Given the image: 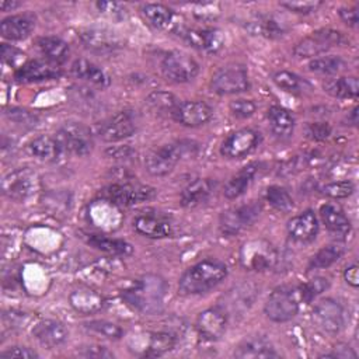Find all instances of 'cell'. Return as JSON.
<instances>
[{
	"instance_id": "cell-15",
	"label": "cell",
	"mask_w": 359,
	"mask_h": 359,
	"mask_svg": "<svg viewBox=\"0 0 359 359\" xmlns=\"http://www.w3.org/2000/svg\"><path fill=\"white\" fill-rule=\"evenodd\" d=\"M261 142L259 132L243 128L230 133L220 146V154L227 158H241L250 154Z\"/></svg>"
},
{
	"instance_id": "cell-30",
	"label": "cell",
	"mask_w": 359,
	"mask_h": 359,
	"mask_svg": "<svg viewBox=\"0 0 359 359\" xmlns=\"http://www.w3.org/2000/svg\"><path fill=\"white\" fill-rule=\"evenodd\" d=\"M34 25V18L28 14L10 15L0 22V34L10 41H21L31 34Z\"/></svg>"
},
{
	"instance_id": "cell-3",
	"label": "cell",
	"mask_w": 359,
	"mask_h": 359,
	"mask_svg": "<svg viewBox=\"0 0 359 359\" xmlns=\"http://www.w3.org/2000/svg\"><path fill=\"white\" fill-rule=\"evenodd\" d=\"M195 150H196V144L189 140L168 143L150 151L144 158V167L149 174L154 177H163L171 172L177 165V163L185 154H192V151Z\"/></svg>"
},
{
	"instance_id": "cell-25",
	"label": "cell",
	"mask_w": 359,
	"mask_h": 359,
	"mask_svg": "<svg viewBox=\"0 0 359 359\" xmlns=\"http://www.w3.org/2000/svg\"><path fill=\"white\" fill-rule=\"evenodd\" d=\"M69 302L70 306L81 314L97 313L105 306V299L102 297V294L88 286H80L72 290V293L69 294Z\"/></svg>"
},
{
	"instance_id": "cell-39",
	"label": "cell",
	"mask_w": 359,
	"mask_h": 359,
	"mask_svg": "<svg viewBox=\"0 0 359 359\" xmlns=\"http://www.w3.org/2000/svg\"><path fill=\"white\" fill-rule=\"evenodd\" d=\"M272 80L279 88H282L285 91H289V93H293V94H300L306 88H310V84L304 79L299 77L297 74H294L289 70L276 72L272 76Z\"/></svg>"
},
{
	"instance_id": "cell-56",
	"label": "cell",
	"mask_w": 359,
	"mask_h": 359,
	"mask_svg": "<svg viewBox=\"0 0 359 359\" xmlns=\"http://www.w3.org/2000/svg\"><path fill=\"white\" fill-rule=\"evenodd\" d=\"M344 279L352 287H358V285H359V273H358V265L356 264H352V265L345 268Z\"/></svg>"
},
{
	"instance_id": "cell-17",
	"label": "cell",
	"mask_w": 359,
	"mask_h": 359,
	"mask_svg": "<svg viewBox=\"0 0 359 359\" xmlns=\"http://www.w3.org/2000/svg\"><path fill=\"white\" fill-rule=\"evenodd\" d=\"M212 114H213L212 108L205 101L192 100V101L178 102L171 116L184 126L195 128L206 123L212 118Z\"/></svg>"
},
{
	"instance_id": "cell-50",
	"label": "cell",
	"mask_w": 359,
	"mask_h": 359,
	"mask_svg": "<svg viewBox=\"0 0 359 359\" xmlns=\"http://www.w3.org/2000/svg\"><path fill=\"white\" fill-rule=\"evenodd\" d=\"M331 135V126L324 122H314L306 126V136L311 140L321 142Z\"/></svg>"
},
{
	"instance_id": "cell-60",
	"label": "cell",
	"mask_w": 359,
	"mask_h": 359,
	"mask_svg": "<svg viewBox=\"0 0 359 359\" xmlns=\"http://www.w3.org/2000/svg\"><path fill=\"white\" fill-rule=\"evenodd\" d=\"M356 115H358V108H353V111H352L351 115H349V118H351V121H352V125H356V122H358Z\"/></svg>"
},
{
	"instance_id": "cell-37",
	"label": "cell",
	"mask_w": 359,
	"mask_h": 359,
	"mask_svg": "<svg viewBox=\"0 0 359 359\" xmlns=\"http://www.w3.org/2000/svg\"><path fill=\"white\" fill-rule=\"evenodd\" d=\"M248 29L255 35H262L266 38H279L283 35V24L279 22L272 15H261L254 21L248 22Z\"/></svg>"
},
{
	"instance_id": "cell-5",
	"label": "cell",
	"mask_w": 359,
	"mask_h": 359,
	"mask_svg": "<svg viewBox=\"0 0 359 359\" xmlns=\"http://www.w3.org/2000/svg\"><path fill=\"white\" fill-rule=\"evenodd\" d=\"M240 262L250 271L264 272L276 266L279 255L276 248L266 240H251L240 248Z\"/></svg>"
},
{
	"instance_id": "cell-7",
	"label": "cell",
	"mask_w": 359,
	"mask_h": 359,
	"mask_svg": "<svg viewBox=\"0 0 359 359\" xmlns=\"http://www.w3.org/2000/svg\"><path fill=\"white\" fill-rule=\"evenodd\" d=\"M210 88L220 95L247 91L250 88L247 69L243 65H227L220 67L210 79Z\"/></svg>"
},
{
	"instance_id": "cell-27",
	"label": "cell",
	"mask_w": 359,
	"mask_h": 359,
	"mask_svg": "<svg viewBox=\"0 0 359 359\" xmlns=\"http://www.w3.org/2000/svg\"><path fill=\"white\" fill-rule=\"evenodd\" d=\"M216 182L209 178H199L188 184L181 192V205L185 208H196L208 202L213 195Z\"/></svg>"
},
{
	"instance_id": "cell-22",
	"label": "cell",
	"mask_w": 359,
	"mask_h": 359,
	"mask_svg": "<svg viewBox=\"0 0 359 359\" xmlns=\"http://www.w3.org/2000/svg\"><path fill=\"white\" fill-rule=\"evenodd\" d=\"M62 74L60 69L48 60H29L15 70V80L21 83L42 81L56 79Z\"/></svg>"
},
{
	"instance_id": "cell-32",
	"label": "cell",
	"mask_w": 359,
	"mask_h": 359,
	"mask_svg": "<svg viewBox=\"0 0 359 359\" xmlns=\"http://www.w3.org/2000/svg\"><path fill=\"white\" fill-rule=\"evenodd\" d=\"M320 216L325 227L338 236H345L351 231V222L344 210L334 203H324L320 208Z\"/></svg>"
},
{
	"instance_id": "cell-42",
	"label": "cell",
	"mask_w": 359,
	"mask_h": 359,
	"mask_svg": "<svg viewBox=\"0 0 359 359\" xmlns=\"http://www.w3.org/2000/svg\"><path fill=\"white\" fill-rule=\"evenodd\" d=\"M345 67V62L339 56H320L309 63V69L318 74H335Z\"/></svg>"
},
{
	"instance_id": "cell-49",
	"label": "cell",
	"mask_w": 359,
	"mask_h": 359,
	"mask_svg": "<svg viewBox=\"0 0 359 359\" xmlns=\"http://www.w3.org/2000/svg\"><path fill=\"white\" fill-rule=\"evenodd\" d=\"M321 1H282L280 6L296 14H310L317 11Z\"/></svg>"
},
{
	"instance_id": "cell-24",
	"label": "cell",
	"mask_w": 359,
	"mask_h": 359,
	"mask_svg": "<svg viewBox=\"0 0 359 359\" xmlns=\"http://www.w3.org/2000/svg\"><path fill=\"white\" fill-rule=\"evenodd\" d=\"M133 227L136 233L149 238H165L172 234V224L160 215H139L133 220Z\"/></svg>"
},
{
	"instance_id": "cell-18",
	"label": "cell",
	"mask_w": 359,
	"mask_h": 359,
	"mask_svg": "<svg viewBox=\"0 0 359 359\" xmlns=\"http://www.w3.org/2000/svg\"><path fill=\"white\" fill-rule=\"evenodd\" d=\"M227 316L219 307L203 310L196 318V330L201 338L206 341H217L226 331Z\"/></svg>"
},
{
	"instance_id": "cell-53",
	"label": "cell",
	"mask_w": 359,
	"mask_h": 359,
	"mask_svg": "<svg viewBox=\"0 0 359 359\" xmlns=\"http://www.w3.org/2000/svg\"><path fill=\"white\" fill-rule=\"evenodd\" d=\"M95 6L100 13H102L111 18H123L126 14L125 7L115 1H98Z\"/></svg>"
},
{
	"instance_id": "cell-47",
	"label": "cell",
	"mask_w": 359,
	"mask_h": 359,
	"mask_svg": "<svg viewBox=\"0 0 359 359\" xmlns=\"http://www.w3.org/2000/svg\"><path fill=\"white\" fill-rule=\"evenodd\" d=\"M229 108H230V112L234 116H237V118H248V116H251L255 112L257 105L251 100L237 98V100H233L229 104Z\"/></svg>"
},
{
	"instance_id": "cell-23",
	"label": "cell",
	"mask_w": 359,
	"mask_h": 359,
	"mask_svg": "<svg viewBox=\"0 0 359 359\" xmlns=\"http://www.w3.org/2000/svg\"><path fill=\"white\" fill-rule=\"evenodd\" d=\"M34 338L45 348L52 349L62 345L67 338L66 327L56 320H41L32 328Z\"/></svg>"
},
{
	"instance_id": "cell-58",
	"label": "cell",
	"mask_w": 359,
	"mask_h": 359,
	"mask_svg": "<svg viewBox=\"0 0 359 359\" xmlns=\"http://www.w3.org/2000/svg\"><path fill=\"white\" fill-rule=\"evenodd\" d=\"M107 154L114 158H128L133 154V150L129 146H121V147H112L107 149Z\"/></svg>"
},
{
	"instance_id": "cell-10",
	"label": "cell",
	"mask_w": 359,
	"mask_h": 359,
	"mask_svg": "<svg viewBox=\"0 0 359 359\" xmlns=\"http://www.w3.org/2000/svg\"><path fill=\"white\" fill-rule=\"evenodd\" d=\"M55 136L66 154L86 156L93 150L94 146L90 129L79 122L65 123Z\"/></svg>"
},
{
	"instance_id": "cell-52",
	"label": "cell",
	"mask_w": 359,
	"mask_h": 359,
	"mask_svg": "<svg viewBox=\"0 0 359 359\" xmlns=\"http://www.w3.org/2000/svg\"><path fill=\"white\" fill-rule=\"evenodd\" d=\"M7 116L13 122L24 125V126H35V123H36V116L34 114H31L29 111H25L21 108H11L7 112Z\"/></svg>"
},
{
	"instance_id": "cell-26",
	"label": "cell",
	"mask_w": 359,
	"mask_h": 359,
	"mask_svg": "<svg viewBox=\"0 0 359 359\" xmlns=\"http://www.w3.org/2000/svg\"><path fill=\"white\" fill-rule=\"evenodd\" d=\"M142 15L149 25L156 29H171L177 31L181 22H175L174 11L160 3H147L142 7Z\"/></svg>"
},
{
	"instance_id": "cell-35",
	"label": "cell",
	"mask_w": 359,
	"mask_h": 359,
	"mask_svg": "<svg viewBox=\"0 0 359 359\" xmlns=\"http://www.w3.org/2000/svg\"><path fill=\"white\" fill-rule=\"evenodd\" d=\"M323 88L335 98H356L359 94V83L353 76L328 79L324 81Z\"/></svg>"
},
{
	"instance_id": "cell-41",
	"label": "cell",
	"mask_w": 359,
	"mask_h": 359,
	"mask_svg": "<svg viewBox=\"0 0 359 359\" xmlns=\"http://www.w3.org/2000/svg\"><path fill=\"white\" fill-rule=\"evenodd\" d=\"M265 198L273 209H276L278 212H282V213L290 212L294 206L293 199L289 195V192L283 187H279V185L268 187Z\"/></svg>"
},
{
	"instance_id": "cell-12",
	"label": "cell",
	"mask_w": 359,
	"mask_h": 359,
	"mask_svg": "<svg viewBox=\"0 0 359 359\" xmlns=\"http://www.w3.org/2000/svg\"><path fill=\"white\" fill-rule=\"evenodd\" d=\"M136 130L135 115L130 111H121L104 119L95 128L97 135L104 142H119L132 136Z\"/></svg>"
},
{
	"instance_id": "cell-4",
	"label": "cell",
	"mask_w": 359,
	"mask_h": 359,
	"mask_svg": "<svg viewBox=\"0 0 359 359\" xmlns=\"http://www.w3.org/2000/svg\"><path fill=\"white\" fill-rule=\"evenodd\" d=\"M299 300L297 287L279 286L268 296L264 304V313L275 323H286L299 313Z\"/></svg>"
},
{
	"instance_id": "cell-48",
	"label": "cell",
	"mask_w": 359,
	"mask_h": 359,
	"mask_svg": "<svg viewBox=\"0 0 359 359\" xmlns=\"http://www.w3.org/2000/svg\"><path fill=\"white\" fill-rule=\"evenodd\" d=\"M24 56L25 55L17 48L7 43H1V59L8 66L20 69L24 65Z\"/></svg>"
},
{
	"instance_id": "cell-16",
	"label": "cell",
	"mask_w": 359,
	"mask_h": 359,
	"mask_svg": "<svg viewBox=\"0 0 359 359\" xmlns=\"http://www.w3.org/2000/svg\"><path fill=\"white\" fill-rule=\"evenodd\" d=\"M313 320L323 331L338 334L345 324V313L342 306L334 299H323L313 309Z\"/></svg>"
},
{
	"instance_id": "cell-11",
	"label": "cell",
	"mask_w": 359,
	"mask_h": 359,
	"mask_svg": "<svg viewBox=\"0 0 359 359\" xmlns=\"http://www.w3.org/2000/svg\"><path fill=\"white\" fill-rule=\"evenodd\" d=\"M161 72L172 83H188L199 73V65L188 53L172 50L164 56Z\"/></svg>"
},
{
	"instance_id": "cell-59",
	"label": "cell",
	"mask_w": 359,
	"mask_h": 359,
	"mask_svg": "<svg viewBox=\"0 0 359 359\" xmlns=\"http://www.w3.org/2000/svg\"><path fill=\"white\" fill-rule=\"evenodd\" d=\"M18 6H20V3H17V1H1V3H0V8H1L3 11L14 10V8H17Z\"/></svg>"
},
{
	"instance_id": "cell-40",
	"label": "cell",
	"mask_w": 359,
	"mask_h": 359,
	"mask_svg": "<svg viewBox=\"0 0 359 359\" xmlns=\"http://www.w3.org/2000/svg\"><path fill=\"white\" fill-rule=\"evenodd\" d=\"M175 346V337L170 332L157 331L151 332L149 337L147 348L144 355L146 356H160Z\"/></svg>"
},
{
	"instance_id": "cell-54",
	"label": "cell",
	"mask_w": 359,
	"mask_h": 359,
	"mask_svg": "<svg viewBox=\"0 0 359 359\" xmlns=\"http://www.w3.org/2000/svg\"><path fill=\"white\" fill-rule=\"evenodd\" d=\"M81 356L86 358H97V359H102V358H114V353L111 351H108V348L105 346H100V345H90V346H84L80 351Z\"/></svg>"
},
{
	"instance_id": "cell-38",
	"label": "cell",
	"mask_w": 359,
	"mask_h": 359,
	"mask_svg": "<svg viewBox=\"0 0 359 359\" xmlns=\"http://www.w3.org/2000/svg\"><path fill=\"white\" fill-rule=\"evenodd\" d=\"M344 255V248L337 244H330L318 250L309 262V269H324L335 264Z\"/></svg>"
},
{
	"instance_id": "cell-20",
	"label": "cell",
	"mask_w": 359,
	"mask_h": 359,
	"mask_svg": "<svg viewBox=\"0 0 359 359\" xmlns=\"http://www.w3.org/2000/svg\"><path fill=\"white\" fill-rule=\"evenodd\" d=\"M287 234L297 243H309L316 238L318 231V222L311 209H307L297 216H293L286 224Z\"/></svg>"
},
{
	"instance_id": "cell-28",
	"label": "cell",
	"mask_w": 359,
	"mask_h": 359,
	"mask_svg": "<svg viewBox=\"0 0 359 359\" xmlns=\"http://www.w3.org/2000/svg\"><path fill=\"white\" fill-rule=\"evenodd\" d=\"M266 119H268L269 129L275 137L285 140L293 135L294 118L289 109L280 105H272L268 108Z\"/></svg>"
},
{
	"instance_id": "cell-8",
	"label": "cell",
	"mask_w": 359,
	"mask_h": 359,
	"mask_svg": "<svg viewBox=\"0 0 359 359\" xmlns=\"http://www.w3.org/2000/svg\"><path fill=\"white\" fill-rule=\"evenodd\" d=\"M156 189L132 182H115L104 188L102 196L118 206H133L153 199Z\"/></svg>"
},
{
	"instance_id": "cell-51",
	"label": "cell",
	"mask_w": 359,
	"mask_h": 359,
	"mask_svg": "<svg viewBox=\"0 0 359 359\" xmlns=\"http://www.w3.org/2000/svg\"><path fill=\"white\" fill-rule=\"evenodd\" d=\"M1 359H35L38 353L34 349L27 346H10L6 351L0 352Z\"/></svg>"
},
{
	"instance_id": "cell-33",
	"label": "cell",
	"mask_w": 359,
	"mask_h": 359,
	"mask_svg": "<svg viewBox=\"0 0 359 359\" xmlns=\"http://www.w3.org/2000/svg\"><path fill=\"white\" fill-rule=\"evenodd\" d=\"M258 171V164L257 163H251L245 167H243L236 175H233L224 185L223 189V195L227 199H236L238 196H241L247 188L250 187V184L252 182V178L255 177Z\"/></svg>"
},
{
	"instance_id": "cell-21",
	"label": "cell",
	"mask_w": 359,
	"mask_h": 359,
	"mask_svg": "<svg viewBox=\"0 0 359 359\" xmlns=\"http://www.w3.org/2000/svg\"><path fill=\"white\" fill-rule=\"evenodd\" d=\"M27 151L31 157L46 163L59 161L66 154L56 136L49 135H41L32 139L27 144Z\"/></svg>"
},
{
	"instance_id": "cell-29",
	"label": "cell",
	"mask_w": 359,
	"mask_h": 359,
	"mask_svg": "<svg viewBox=\"0 0 359 359\" xmlns=\"http://www.w3.org/2000/svg\"><path fill=\"white\" fill-rule=\"evenodd\" d=\"M234 356L238 359H258V358H278L272 344L262 337H251L238 344L234 349Z\"/></svg>"
},
{
	"instance_id": "cell-13",
	"label": "cell",
	"mask_w": 359,
	"mask_h": 359,
	"mask_svg": "<svg viewBox=\"0 0 359 359\" xmlns=\"http://www.w3.org/2000/svg\"><path fill=\"white\" fill-rule=\"evenodd\" d=\"M261 213V205L255 201L229 209L220 215V230L226 236H234L251 226Z\"/></svg>"
},
{
	"instance_id": "cell-9",
	"label": "cell",
	"mask_w": 359,
	"mask_h": 359,
	"mask_svg": "<svg viewBox=\"0 0 359 359\" xmlns=\"http://www.w3.org/2000/svg\"><path fill=\"white\" fill-rule=\"evenodd\" d=\"M38 187L39 177L34 170L28 167L17 168L6 174L1 181L3 194L13 201H25L27 198L34 195Z\"/></svg>"
},
{
	"instance_id": "cell-34",
	"label": "cell",
	"mask_w": 359,
	"mask_h": 359,
	"mask_svg": "<svg viewBox=\"0 0 359 359\" xmlns=\"http://www.w3.org/2000/svg\"><path fill=\"white\" fill-rule=\"evenodd\" d=\"M38 49L46 57L48 62L53 65L63 63L69 56V45L59 36H41L36 41Z\"/></svg>"
},
{
	"instance_id": "cell-43",
	"label": "cell",
	"mask_w": 359,
	"mask_h": 359,
	"mask_svg": "<svg viewBox=\"0 0 359 359\" xmlns=\"http://www.w3.org/2000/svg\"><path fill=\"white\" fill-rule=\"evenodd\" d=\"M84 328L93 334H97L107 339H119L123 337V330L111 321L107 320H91L84 324Z\"/></svg>"
},
{
	"instance_id": "cell-46",
	"label": "cell",
	"mask_w": 359,
	"mask_h": 359,
	"mask_svg": "<svg viewBox=\"0 0 359 359\" xmlns=\"http://www.w3.org/2000/svg\"><path fill=\"white\" fill-rule=\"evenodd\" d=\"M355 191V187L351 181L344 180V181H332L325 184L321 188V192L330 198H335V199H341V198H348L349 195H352Z\"/></svg>"
},
{
	"instance_id": "cell-55",
	"label": "cell",
	"mask_w": 359,
	"mask_h": 359,
	"mask_svg": "<svg viewBox=\"0 0 359 359\" xmlns=\"http://www.w3.org/2000/svg\"><path fill=\"white\" fill-rule=\"evenodd\" d=\"M341 20L349 25V27H356L358 21H359V14H358V8L356 7H344L339 8L338 11Z\"/></svg>"
},
{
	"instance_id": "cell-19",
	"label": "cell",
	"mask_w": 359,
	"mask_h": 359,
	"mask_svg": "<svg viewBox=\"0 0 359 359\" xmlns=\"http://www.w3.org/2000/svg\"><path fill=\"white\" fill-rule=\"evenodd\" d=\"M80 39L86 48L98 53L114 52L122 46V39L107 28H87L81 31Z\"/></svg>"
},
{
	"instance_id": "cell-31",
	"label": "cell",
	"mask_w": 359,
	"mask_h": 359,
	"mask_svg": "<svg viewBox=\"0 0 359 359\" xmlns=\"http://www.w3.org/2000/svg\"><path fill=\"white\" fill-rule=\"evenodd\" d=\"M72 74L76 79H80L83 81H87L93 86L105 88L109 86L111 80L108 77V74L98 67L97 65H94L93 62L87 60V59H76L70 67Z\"/></svg>"
},
{
	"instance_id": "cell-44",
	"label": "cell",
	"mask_w": 359,
	"mask_h": 359,
	"mask_svg": "<svg viewBox=\"0 0 359 359\" xmlns=\"http://www.w3.org/2000/svg\"><path fill=\"white\" fill-rule=\"evenodd\" d=\"M146 104L153 111L170 112V114H172L174 108L178 105L177 98L171 93L161 91V90H157V91H153L151 94H149V97L146 98Z\"/></svg>"
},
{
	"instance_id": "cell-57",
	"label": "cell",
	"mask_w": 359,
	"mask_h": 359,
	"mask_svg": "<svg viewBox=\"0 0 359 359\" xmlns=\"http://www.w3.org/2000/svg\"><path fill=\"white\" fill-rule=\"evenodd\" d=\"M323 356L327 358H341V359H346V358H356V352L352 351V348H349L348 345H339L338 348H335L334 352L331 353H324Z\"/></svg>"
},
{
	"instance_id": "cell-1",
	"label": "cell",
	"mask_w": 359,
	"mask_h": 359,
	"mask_svg": "<svg viewBox=\"0 0 359 359\" xmlns=\"http://www.w3.org/2000/svg\"><path fill=\"white\" fill-rule=\"evenodd\" d=\"M167 283L158 275H143L122 292V299L133 310L143 314H154L163 309Z\"/></svg>"
},
{
	"instance_id": "cell-14",
	"label": "cell",
	"mask_w": 359,
	"mask_h": 359,
	"mask_svg": "<svg viewBox=\"0 0 359 359\" xmlns=\"http://www.w3.org/2000/svg\"><path fill=\"white\" fill-rule=\"evenodd\" d=\"M175 34L192 48L208 53L219 52L224 43L223 32L217 28H189L185 24H181Z\"/></svg>"
},
{
	"instance_id": "cell-36",
	"label": "cell",
	"mask_w": 359,
	"mask_h": 359,
	"mask_svg": "<svg viewBox=\"0 0 359 359\" xmlns=\"http://www.w3.org/2000/svg\"><path fill=\"white\" fill-rule=\"evenodd\" d=\"M87 243L100 250L104 251L107 254L111 255H129L132 254L133 248L129 243H126L125 240H119V238H111V237H105L101 234H90L87 237Z\"/></svg>"
},
{
	"instance_id": "cell-2",
	"label": "cell",
	"mask_w": 359,
	"mask_h": 359,
	"mask_svg": "<svg viewBox=\"0 0 359 359\" xmlns=\"http://www.w3.org/2000/svg\"><path fill=\"white\" fill-rule=\"evenodd\" d=\"M227 276V266L219 259H202L188 268L178 282L181 294H201L217 286Z\"/></svg>"
},
{
	"instance_id": "cell-45",
	"label": "cell",
	"mask_w": 359,
	"mask_h": 359,
	"mask_svg": "<svg viewBox=\"0 0 359 359\" xmlns=\"http://www.w3.org/2000/svg\"><path fill=\"white\" fill-rule=\"evenodd\" d=\"M330 283L325 278L321 276H316L310 280H307L306 283H303L302 286H299V294L300 299L306 303H310L314 297H317L318 294H321L323 292H325L328 289Z\"/></svg>"
},
{
	"instance_id": "cell-6",
	"label": "cell",
	"mask_w": 359,
	"mask_h": 359,
	"mask_svg": "<svg viewBox=\"0 0 359 359\" xmlns=\"http://www.w3.org/2000/svg\"><path fill=\"white\" fill-rule=\"evenodd\" d=\"M345 42L346 39L342 32L331 28H323L300 39L293 48V55L296 57H314L334 46H341Z\"/></svg>"
}]
</instances>
